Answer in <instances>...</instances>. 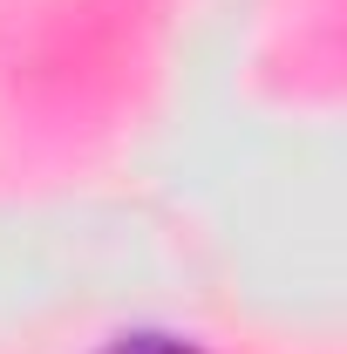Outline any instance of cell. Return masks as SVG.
Masks as SVG:
<instances>
[{
	"label": "cell",
	"instance_id": "1",
	"mask_svg": "<svg viewBox=\"0 0 347 354\" xmlns=\"http://www.w3.org/2000/svg\"><path fill=\"white\" fill-rule=\"evenodd\" d=\"M102 354H198L184 334H116Z\"/></svg>",
	"mask_w": 347,
	"mask_h": 354
}]
</instances>
